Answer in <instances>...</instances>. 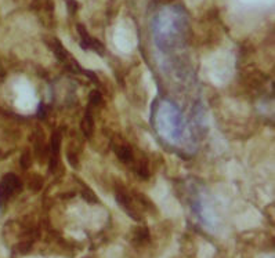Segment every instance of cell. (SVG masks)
Instances as JSON below:
<instances>
[{
  "label": "cell",
  "instance_id": "1",
  "mask_svg": "<svg viewBox=\"0 0 275 258\" xmlns=\"http://www.w3.org/2000/svg\"><path fill=\"white\" fill-rule=\"evenodd\" d=\"M188 29V18L177 6L160 8L152 20V37L162 52H170L184 45Z\"/></svg>",
  "mask_w": 275,
  "mask_h": 258
},
{
  "label": "cell",
  "instance_id": "2",
  "mask_svg": "<svg viewBox=\"0 0 275 258\" xmlns=\"http://www.w3.org/2000/svg\"><path fill=\"white\" fill-rule=\"evenodd\" d=\"M155 129L167 144L179 145L185 134V120L174 103L162 101L155 113Z\"/></svg>",
  "mask_w": 275,
  "mask_h": 258
},
{
  "label": "cell",
  "instance_id": "3",
  "mask_svg": "<svg viewBox=\"0 0 275 258\" xmlns=\"http://www.w3.org/2000/svg\"><path fill=\"white\" fill-rule=\"evenodd\" d=\"M21 188V180L13 173H8L0 181V207L4 206L15 192Z\"/></svg>",
  "mask_w": 275,
  "mask_h": 258
},
{
  "label": "cell",
  "instance_id": "4",
  "mask_svg": "<svg viewBox=\"0 0 275 258\" xmlns=\"http://www.w3.org/2000/svg\"><path fill=\"white\" fill-rule=\"evenodd\" d=\"M78 32H79L80 36V47L83 50H93L97 54L104 55V46H102L101 42L92 36L83 25L78 24Z\"/></svg>",
  "mask_w": 275,
  "mask_h": 258
},
{
  "label": "cell",
  "instance_id": "5",
  "mask_svg": "<svg viewBox=\"0 0 275 258\" xmlns=\"http://www.w3.org/2000/svg\"><path fill=\"white\" fill-rule=\"evenodd\" d=\"M93 127H94V122H93V113H92V106L89 105L87 106L86 112H85V116L82 120V131L86 135L87 138L92 137L93 133Z\"/></svg>",
  "mask_w": 275,
  "mask_h": 258
},
{
  "label": "cell",
  "instance_id": "6",
  "mask_svg": "<svg viewBox=\"0 0 275 258\" xmlns=\"http://www.w3.org/2000/svg\"><path fill=\"white\" fill-rule=\"evenodd\" d=\"M58 155H60V135L54 134L51 140V157H50V170L56 169L58 162Z\"/></svg>",
  "mask_w": 275,
  "mask_h": 258
},
{
  "label": "cell",
  "instance_id": "7",
  "mask_svg": "<svg viewBox=\"0 0 275 258\" xmlns=\"http://www.w3.org/2000/svg\"><path fill=\"white\" fill-rule=\"evenodd\" d=\"M116 155L124 163L133 162V154H131V149L127 145H121V147L116 148Z\"/></svg>",
  "mask_w": 275,
  "mask_h": 258
},
{
  "label": "cell",
  "instance_id": "8",
  "mask_svg": "<svg viewBox=\"0 0 275 258\" xmlns=\"http://www.w3.org/2000/svg\"><path fill=\"white\" fill-rule=\"evenodd\" d=\"M101 103V94L98 93V91H92L90 93V103H89V105L90 106H93V105H98V103Z\"/></svg>",
  "mask_w": 275,
  "mask_h": 258
}]
</instances>
